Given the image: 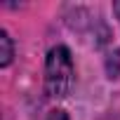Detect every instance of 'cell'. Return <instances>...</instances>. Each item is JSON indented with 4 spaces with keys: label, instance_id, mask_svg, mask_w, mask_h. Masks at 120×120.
Masks as SVG:
<instances>
[{
    "label": "cell",
    "instance_id": "cell-4",
    "mask_svg": "<svg viewBox=\"0 0 120 120\" xmlns=\"http://www.w3.org/2000/svg\"><path fill=\"white\" fill-rule=\"evenodd\" d=\"M113 12L118 14V19H120V3H113Z\"/></svg>",
    "mask_w": 120,
    "mask_h": 120
},
{
    "label": "cell",
    "instance_id": "cell-1",
    "mask_svg": "<svg viewBox=\"0 0 120 120\" xmlns=\"http://www.w3.org/2000/svg\"><path fill=\"white\" fill-rule=\"evenodd\" d=\"M73 59L66 47H52L45 61V90L52 99H64L68 97L73 87Z\"/></svg>",
    "mask_w": 120,
    "mask_h": 120
},
{
    "label": "cell",
    "instance_id": "cell-3",
    "mask_svg": "<svg viewBox=\"0 0 120 120\" xmlns=\"http://www.w3.org/2000/svg\"><path fill=\"white\" fill-rule=\"evenodd\" d=\"M47 120H68V115H66L64 111H52V113L47 115Z\"/></svg>",
    "mask_w": 120,
    "mask_h": 120
},
{
    "label": "cell",
    "instance_id": "cell-2",
    "mask_svg": "<svg viewBox=\"0 0 120 120\" xmlns=\"http://www.w3.org/2000/svg\"><path fill=\"white\" fill-rule=\"evenodd\" d=\"M12 56H14L12 38L7 35V31H0V66H10Z\"/></svg>",
    "mask_w": 120,
    "mask_h": 120
}]
</instances>
